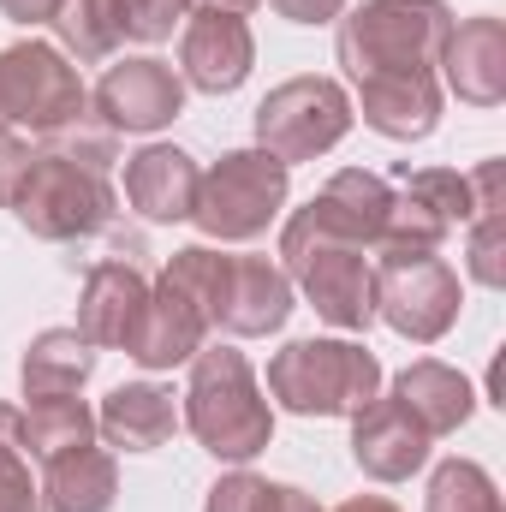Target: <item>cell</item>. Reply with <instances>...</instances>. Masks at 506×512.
I'll return each mask as SVG.
<instances>
[{
	"mask_svg": "<svg viewBox=\"0 0 506 512\" xmlns=\"http://www.w3.org/2000/svg\"><path fill=\"white\" fill-rule=\"evenodd\" d=\"M340 512H399V507H387V501H376V495H370V501H346Z\"/></svg>",
	"mask_w": 506,
	"mask_h": 512,
	"instance_id": "obj_36",
	"label": "cell"
},
{
	"mask_svg": "<svg viewBox=\"0 0 506 512\" xmlns=\"http://www.w3.org/2000/svg\"><path fill=\"white\" fill-rule=\"evenodd\" d=\"M477 245H471V274L483 280V286H501L506 268H501V167L489 161L483 173H477Z\"/></svg>",
	"mask_w": 506,
	"mask_h": 512,
	"instance_id": "obj_26",
	"label": "cell"
},
{
	"mask_svg": "<svg viewBox=\"0 0 506 512\" xmlns=\"http://www.w3.org/2000/svg\"><path fill=\"white\" fill-rule=\"evenodd\" d=\"M90 441H96V417L84 411V399H36L30 417H18V447H30V459L42 465Z\"/></svg>",
	"mask_w": 506,
	"mask_h": 512,
	"instance_id": "obj_24",
	"label": "cell"
},
{
	"mask_svg": "<svg viewBox=\"0 0 506 512\" xmlns=\"http://www.w3.org/2000/svg\"><path fill=\"white\" fill-rule=\"evenodd\" d=\"M0 512H42V495L18 459V441H0Z\"/></svg>",
	"mask_w": 506,
	"mask_h": 512,
	"instance_id": "obj_29",
	"label": "cell"
},
{
	"mask_svg": "<svg viewBox=\"0 0 506 512\" xmlns=\"http://www.w3.org/2000/svg\"><path fill=\"white\" fill-rule=\"evenodd\" d=\"M24 167H30V143H24V137H12V131H0V203H12V191H18V179H24Z\"/></svg>",
	"mask_w": 506,
	"mask_h": 512,
	"instance_id": "obj_30",
	"label": "cell"
},
{
	"mask_svg": "<svg viewBox=\"0 0 506 512\" xmlns=\"http://www.w3.org/2000/svg\"><path fill=\"white\" fill-rule=\"evenodd\" d=\"M84 120V84L48 42H18L0 54V131L54 137L60 126Z\"/></svg>",
	"mask_w": 506,
	"mask_h": 512,
	"instance_id": "obj_8",
	"label": "cell"
},
{
	"mask_svg": "<svg viewBox=\"0 0 506 512\" xmlns=\"http://www.w3.org/2000/svg\"><path fill=\"white\" fill-rule=\"evenodd\" d=\"M185 102V84L161 60H120L96 84V108L108 114V131H155Z\"/></svg>",
	"mask_w": 506,
	"mask_h": 512,
	"instance_id": "obj_11",
	"label": "cell"
},
{
	"mask_svg": "<svg viewBox=\"0 0 506 512\" xmlns=\"http://www.w3.org/2000/svg\"><path fill=\"white\" fill-rule=\"evenodd\" d=\"M441 60H447V84H453L465 102H477V108L501 102V90H506L501 18H471L465 30H453L447 48H441Z\"/></svg>",
	"mask_w": 506,
	"mask_h": 512,
	"instance_id": "obj_19",
	"label": "cell"
},
{
	"mask_svg": "<svg viewBox=\"0 0 506 512\" xmlns=\"http://www.w3.org/2000/svg\"><path fill=\"white\" fill-rule=\"evenodd\" d=\"M161 280L179 286L209 328H227V334H268L292 310V286L280 268H268V256H215L197 245L173 256Z\"/></svg>",
	"mask_w": 506,
	"mask_h": 512,
	"instance_id": "obj_2",
	"label": "cell"
},
{
	"mask_svg": "<svg viewBox=\"0 0 506 512\" xmlns=\"http://www.w3.org/2000/svg\"><path fill=\"white\" fill-rule=\"evenodd\" d=\"M96 429H102L114 447H126V453H149V447H161V441L179 429V405H173V393L137 382V387L108 393V405H102Z\"/></svg>",
	"mask_w": 506,
	"mask_h": 512,
	"instance_id": "obj_20",
	"label": "cell"
},
{
	"mask_svg": "<svg viewBox=\"0 0 506 512\" xmlns=\"http://www.w3.org/2000/svg\"><path fill=\"white\" fill-rule=\"evenodd\" d=\"M376 310L405 334V340H441L459 316V280L435 251H405V245H381L376 268Z\"/></svg>",
	"mask_w": 506,
	"mask_h": 512,
	"instance_id": "obj_9",
	"label": "cell"
},
{
	"mask_svg": "<svg viewBox=\"0 0 506 512\" xmlns=\"http://www.w3.org/2000/svg\"><path fill=\"white\" fill-rule=\"evenodd\" d=\"M429 429L399 405V399H370L364 411H358V435H352V453H358V465L381 477V483H399V477H411L423 459H429Z\"/></svg>",
	"mask_w": 506,
	"mask_h": 512,
	"instance_id": "obj_15",
	"label": "cell"
},
{
	"mask_svg": "<svg viewBox=\"0 0 506 512\" xmlns=\"http://www.w3.org/2000/svg\"><path fill=\"white\" fill-rule=\"evenodd\" d=\"M90 364H96L90 340L78 328H54L24 352V393L30 399H72L90 376Z\"/></svg>",
	"mask_w": 506,
	"mask_h": 512,
	"instance_id": "obj_22",
	"label": "cell"
},
{
	"mask_svg": "<svg viewBox=\"0 0 506 512\" xmlns=\"http://www.w3.org/2000/svg\"><path fill=\"white\" fill-rule=\"evenodd\" d=\"M268 387L298 417H358L381 387V364L346 340H292L274 364Z\"/></svg>",
	"mask_w": 506,
	"mask_h": 512,
	"instance_id": "obj_4",
	"label": "cell"
},
{
	"mask_svg": "<svg viewBox=\"0 0 506 512\" xmlns=\"http://www.w3.org/2000/svg\"><path fill=\"white\" fill-rule=\"evenodd\" d=\"M316 233L340 239V245H381L387 215H393V191L381 185L376 173H340L310 209H298Z\"/></svg>",
	"mask_w": 506,
	"mask_h": 512,
	"instance_id": "obj_16",
	"label": "cell"
},
{
	"mask_svg": "<svg viewBox=\"0 0 506 512\" xmlns=\"http://www.w3.org/2000/svg\"><path fill=\"white\" fill-rule=\"evenodd\" d=\"M203 334H209L203 310L179 286L161 280L143 298V316H137V328H131V340H126V358H137L143 370H173V364H185V358L203 352Z\"/></svg>",
	"mask_w": 506,
	"mask_h": 512,
	"instance_id": "obj_14",
	"label": "cell"
},
{
	"mask_svg": "<svg viewBox=\"0 0 506 512\" xmlns=\"http://www.w3.org/2000/svg\"><path fill=\"white\" fill-rule=\"evenodd\" d=\"M280 18H292V24H322V18H334L346 0H268Z\"/></svg>",
	"mask_w": 506,
	"mask_h": 512,
	"instance_id": "obj_33",
	"label": "cell"
},
{
	"mask_svg": "<svg viewBox=\"0 0 506 512\" xmlns=\"http://www.w3.org/2000/svg\"><path fill=\"white\" fill-rule=\"evenodd\" d=\"M453 36L441 0H370L340 24V66L364 90V120L387 137H429L441 120L435 60Z\"/></svg>",
	"mask_w": 506,
	"mask_h": 512,
	"instance_id": "obj_1",
	"label": "cell"
},
{
	"mask_svg": "<svg viewBox=\"0 0 506 512\" xmlns=\"http://www.w3.org/2000/svg\"><path fill=\"white\" fill-rule=\"evenodd\" d=\"M256 48H251V30L245 18L233 12H197L185 24V42H179V66H185V84L209 90V96H227L245 84Z\"/></svg>",
	"mask_w": 506,
	"mask_h": 512,
	"instance_id": "obj_13",
	"label": "cell"
},
{
	"mask_svg": "<svg viewBox=\"0 0 506 512\" xmlns=\"http://www.w3.org/2000/svg\"><path fill=\"white\" fill-rule=\"evenodd\" d=\"M48 512H108L114 507V459L90 447H72L60 459H48Z\"/></svg>",
	"mask_w": 506,
	"mask_h": 512,
	"instance_id": "obj_21",
	"label": "cell"
},
{
	"mask_svg": "<svg viewBox=\"0 0 506 512\" xmlns=\"http://www.w3.org/2000/svg\"><path fill=\"white\" fill-rule=\"evenodd\" d=\"M280 203H286V161H274L268 149H239L197 179L191 221L209 239H256L280 215Z\"/></svg>",
	"mask_w": 506,
	"mask_h": 512,
	"instance_id": "obj_6",
	"label": "cell"
},
{
	"mask_svg": "<svg viewBox=\"0 0 506 512\" xmlns=\"http://www.w3.org/2000/svg\"><path fill=\"white\" fill-rule=\"evenodd\" d=\"M185 423L197 429V441H203L215 459H233V465L268 447L274 417H268V399H262V387H256L245 352H233V346L197 352L191 393H185Z\"/></svg>",
	"mask_w": 506,
	"mask_h": 512,
	"instance_id": "obj_3",
	"label": "cell"
},
{
	"mask_svg": "<svg viewBox=\"0 0 506 512\" xmlns=\"http://www.w3.org/2000/svg\"><path fill=\"white\" fill-rule=\"evenodd\" d=\"M197 161L173 143H149L126 167V203L143 221H191L197 209Z\"/></svg>",
	"mask_w": 506,
	"mask_h": 512,
	"instance_id": "obj_17",
	"label": "cell"
},
{
	"mask_svg": "<svg viewBox=\"0 0 506 512\" xmlns=\"http://www.w3.org/2000/svg\"><path fill=\"white\" fill-rule=\"evenodd\" d=\"M352 126V108H346V96H340V84H328V78H292V84H280L262 108H256V137H262V149L274 155V161H310V155H322V149H334L340 137Z\"/></svg>",
	"mask_w": 506,
	"mask_h": 512,
	"instance_id": "obj_10",
	"label": "cell"
},
{
	"mask_svg": "<svg viewBox=\"0 0 506 512\" xmlns=\"http://www.w3.org/2000/svg\"><path fill=\"white\" fill-rule=\"evenodd\" d=\"M149 280L131 262H96L84 280V304H78V334L90 346H126L137 316H143Z\"/></svg>",
	"mask_w": 506,
	"mask_h": 512,
	"instance_id": "obj_18",
	"label": "cell"
},
{
	"mask_svg": "<svg viewBox=\"0 0 506 512\" xmlns=\"http://www.w3.org/2000/svg\"><path fill=\"white\" fill-rule=\"evenodd\" d=\"M191 0H126V36L137 42H167L185 24Z\"/></svg>",
	"mask_w": 506,
	"mask_h": 512,
	"instance_id": "obj_28",
	"label": "cell"
},
{
	"mask_svg": "<svg viewBox=\"0 0 506 512\" xmlns=\"http://www.w3.org/2000/svg\"><path fill=\"white\" fill-rule=\"evenodd\" d=\"M0 441H18V411L0 405Z\"/></svg>",
	"mask_w": 506,
	"mask_h": 512,
	"instance_id": "obj_37",
	"label": "cell"
},
{
	"mask_svg": "<svg viewBox=\"0 0 506 512\" xmlns=\"http://www.w3.org/2000/svg\"><path fill=\"white\" fill-rule=\"evenodd\" d=\"M54 30L78 60H108L126 42V0H60Z\"/></svg>",
	"mask_w": 506,
	"mask_h": 512,
	"instance_id": "obj_25",
	"label": "cell"
},
{
	"mask_svg": "<svg viewBox=\"0 0 506 512\" xmlns=\"http://www.w3.org/2000/svg\"><path fill=\"white\" fill-rule=\"evenodd\" d=\"M429 512H501V495L471 459H453L429 483Z\"/></svg>",
	"mask_w": 506,
	"mask_h": 512,
	"instance_id": "obj_27",
	"label": "cell"
},
{
	"mask_svg": "<svg viewBox=\"0 0 506 512\" xmlns=\"http://www.w3.org/2000/svg\"><path fill=\"white\" fill-rule=\"evenodd\" d=\"M12 209L36 239H90L114 221V191H108V173L48 149V155H30L12 191Z\"/></svg>",
	"mask_w": 506,
	"mask_h": 512,
	"instance_id": "obj_5",
	"label": "cell"
},
{
	"mask_svg": "<svg viewBox=\"0 0 506 512\" xmlns=\"http://www.w3.org/2000/svg\"><path fill=\"white\" fill-rule=\"evenodd\" d=\"M191 6H203V12H233V18H239V12H256L262 0H191Z\"/></svg>",
	"mask_w": 506,
	"mask_h": 512,
	"instance_id": "obj_35",
	"label": "cell"
},
{
	"mask_svg": "<svg viewBox=\"0 0 506 512\" xmlns=\"http://www.w3.org/2000/svg\"><path fill=\"white\" fill-rule=\"evenodd\" d=\"M251 512H322L304 489H286V483H256V507Z\"/></svg>",
	"mask_w": 506,
	"mask_h": 512,
	"instance_id": "obj_31",
	"label": "cell"
},
{
	"mask_svg": "<svg viewBox=\"0 0 506 512\" xmlns=\"http://www.w3.org/2000/svg\"><path fill=\"white\" fill-rule=\"evenodd\" d=\"M280 256L334 328H364L376 316V274L364 262V245H340V239L316 233L304 215H292Z\"/></svg>",
	"mask_w": 506,
	"mask_h": 512,
	"instance_id": "obj_7",
	"label": "cell"
},
{
	"mask_svg": "<svg viewBox=\"0 0 506 512\" xmlns=\"http://www.w3.org/2000/svg\"><path fill=\"white\" fill-rule=\"evenodd\" d=\"M465 215H471V185L459 173H417V179H405V197H393V215H387L381 245L435 251Z\"/></svg>",
	"mask_w": 506,
	"mask_h": 512,
	"instance_id": "obj_12",
	"label": "cell"
},
{
	"mask_svg": "<svg viewBox=\"0 0 506 512\" xmlns=\"http://www.w3.org/2000/svg\"><path fill=\"white\" fill-rule=\"evenodd\" d=\"M393 399L429 429V435H447V429H459L465 417H471V387L459 382L447 364H411L399 387H393Z\"/></svg>",
	"mask_w": 506,
	"mask_h": 512,
	"instance_id": "obj_23",
	"label": "cell"
},
{
	"mask_svg": "<svg viewBox=\"0 0 506 512\" xmlns=\"http://www.w3.org/2000/svg\"><path fill=\"white\" fill-rule=\"evenodd\" d=\"M0 12H6V18H18V24H54L60 0H0Z\"/></svg>",
	"mask_w": 506,
	"mask_h": 512,
	"instance_id": "obj_34",
	"label": "cell"
},
{
	"mask_svg": "<svg viewBox=\"0 0 506 512\" xmlns=\"http://www.w3.org/2000/svg\"><path fill=\"white\" fill-rule=\"evenodd\" d=\"M251 507H256V477H227L209 495V512H251Z\"/></svg>",
	"mask_w": 506,
	"mask_h": 512,
	"instance_id": "obj_32",
	"label": "cell"
}]
</instances>
